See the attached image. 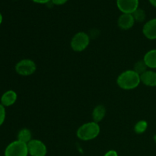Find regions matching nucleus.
Returning a JSON list of instances; mask_svg holds the SVG:
<instances>
[{
	"mask_svg": "<svg viewBox=\"0 0 156 156\" xmlns=\"http://www.w3.org/2000/svg\"><path fill=\"white\" fill-rule=\"evenodd\" d=\"M133 18L135 19V21H137V22H143V21H145V19L146 18V12L143 9H140V8H138L133 13Z\"/></svg>",
	"mask_w": 156,
	"mask_h": 156,
	"instance_id": "17",
	"label": "nucleus"
},
{
	"mask_svg": "<svg viewBox=\"0 0 156 156\" xmlns=\"http://www.w3.org/2000/svg\"><path fill=\"white\" fill-rule=\"evenodd\" d=\"M139 0H117V6L122 13L133 14L139 8Z\"/></svg>",
	"mask_w": 156,
	"mask_h": 156,
	"instance_id": "7",
	"label": "nucleus"
},
{
	"mask_svg": "<svg viewBox=\"0 0 156 156\" xmlns=\"http://www.w3.org/2000/svg\"><path fill=\"white\" fill-rule=\"evenodd\" d=\"M117 85L121 89L133 90L140 85L141 83L140 76L133 69L126 70L119 75L117 79Z\"/></svg>",
	"mask_w": 156,
	"mask_h": 156,
	"instance_id": "1",
	"label": "nucleus"
},
{
	"mask_svg": "<svg viewBox=\"0 0 156 156\" xmlns=\"http://www.w3.org/2000/svg\"><path fill=\"white\" fill-rule=\"evenodd\" d=\"M32 2L37 4H47V3L51 2V0H31Z\"/></svg>",
	"mask_w": 156,
	"mask_h": 156,
	"instance_id": "21",
	"label": "nucleus"
},
{
	"mask_svg": "<svg viewBox=\"0 0 156 156\" xmlns=\"http://www.w3.org/2000/svg\"><path fill=\"white\" fill-rule=\"evenodd\" d=\"M2 19H3V18H2V14L0 13V25H1L2 22Z\"/></svg>",
	"mask_w": 156,
	"mask_h": 156,
	"instance_id": "23",
	"label": "nucleus"
},
{
	"mask_svg": "<svg viewBox=\"0 0 156 156\" xmlns=\"http://www.w3.org/2000/svg\"><path fill=\"white\" fill-rule=\"evenodd\" d=\"M141 82L149 87H156V72L147 70L140 76Z\"/></svg>",
	"mask_w": 156,
	"mask_h": 156,
	"instance_id": "11",
	"label": "nucleus"
},
{
	"mask_svg": "<svg viewBox=\"0 0 156 156\" xmlns=\"http://www.w3.org/2000/svg\"><path fill=\"white\" fill-rule=\"evenodd\" d=\"M5 156H28L27 144L19 140L12 142L5 149Z\"/></svg>",
	"mask_w": 156,
	"mask_h": 156,
	"instance_id": "3",
	"label": "nucleus"
},
{
	"mask_svg": "<svg viewBox=\"0 0 156 156\" xmlns=\"http://www.w3.org/2000/svg\"><path fill=\"white\" fill-rule=\"evenodd\" d=\"M68 0H51V2L56 5H62L66 4Z\"/></svg>",
	"mask_w": 156,
	"mask_h": 156,
	"instance_id": "19",
	"label": "nucleus"
},
{
	"mask_svg": "<svg viewBox=\"0 0 156 156\" xmlns=\"http://www.w3.org/2000/svg\"><path fill=\"white\" fill-rule=\"evenodd\" d=\"M149 2L153 7L156 8V0H149Z\"/></svg>",
	"mask_w": 156,
	"mask_h": 156,
	"instance_id": "22",
	"label": "nucleus"
},
{
	"mask_svg": "<svg viewBox=\"0 0 156 156\" xmlns=\"http://www.w3.org/2000/svg\"><path fill=\"white\" fill-rule=\"evenodd\" d=\"M17 137H18V140L27 144L32 140L31 132H30V129H27V128H24V129H21L18 132Z\"/></svg>",
	"mask_w": 156,
	"mask_h": 156,
	"instance_id": "14",
	"label": "nucleus"
},
{
	"mask_svg": "<svg viewBox=\"0 0 156 156\" xmlns=\"http://www.w3.org/2000/svg\"><path fill=\"white\" fill-rule=\"evenodd\" d=\"M106 115V108L104 105H98L94 108L92 111V119L93 121L98 123L105 118Z\"/></svg>",
	"mask_w": 156,
	"mask_h": 156,
	"instance_id": "13",
	"label": "nucleus"
},
{
	"mask_svg": "<svg viewBox=\"0 0 156 156\" xmlns=\"http://www.w3.org/2000/svg\"><path fill=\"white\" fill-rule=\"evenodd\" d=\"M101 132L100 126L94 121L88 122L79 127L76 136L82 141H90L98 136Z\"/></svg>",
	"mask_w": 156,
	"mask_h": 156,
	"instance_id": "2",
	"label": "nucleus"
},
{
	"mask_svg": "<svg viewBox=\"0 0 156 156\" xmlns=\"http://www.w3.org/2000/svg\"><path fill=\"white\" fill-rule=\"evenodd\" d=\"M17 98H18V94L15 91L8 90L2 94L0 101L2 105L5 108V107H10L13 105L16 102Z\"/></svg>",
	"mask_w": 156,
	"mask_h": 156,
	"instance_id": "10",
	"label": "nucleus"
},
{
	"mask_svg": "<svg viewBox=\"0 0 156 156\" xmlns=\"http://www.w3.org/2000/svg\"><path fill=\"white\" fill-rule=\"evenodd\" d=\"M143 34L149 40H156V18L146 21L143 25Z\"/></svg>",
	"mask_w": 156,
	"mask_h": 156,
	"instance_id": "9",
	"label": "nucleus"
},
{
	"mask_svg": "<svg viewBox=\"0 0 156 156\" xmlns=\"http://www.w3.org/2000/svg\"><path fill=\"white\" fill-rule=\"evenodd\" d=\"M6 111L5 108L0 103V126L4 123L5 120Z\"/></svg>",
	"mask_w": 156,
	"mask_h": 156,
	"instance_id": "18",
	"label": "nucleus"
},
{
	"mask_svg": "<svg viewBox=\"0 0 156 156\" xmlns=\"http://www.w3.org/2000/svg\"><path fill=\"white\" fill-rule=\"evenodd\" d=\"M104 156H118V154H117V151L111 149V150L108 151Z\"/></svg>",
	"mask_w": 156,
	"mask_h": 156,
	"instance_id": "20",
	"label": "nucleus"
},
{
	"mask_svg": "<svg viewBox=\"0 0 156 156\" xmlns=\"http://www.w3.org/2000/svg\"><path fill=\"white\" fill-rule=\"evenodd\" d=\"M147 69L148 67L146 65V63H145L144 60H143V59H141V60H139L136 62L135 65H134L133 70L136 73H138L140 76H141L143 73H144L145 72L147 71Z\"/></svg>",
	"mask_w": 156,
	"mask_h": 156,
	"instance_id": "15",
	"label": "nucleus"
},
{
	"mask_svg": "<svg viewBox=\"0 0 156 156\" xmlns=\"http://www.w3.org/2000/svg\"><path fill=\"white\" fill-rule=\"evenodd\" d=\"M148 128V123L146 120H140L137 122L134 126V131L137 134H142L146 131Z\"/></svg>",
	"mask_w": 156,
	"mask_h": 156,
	"instance_id": "16",
	"label": "nucleus"
},
{
	"mask_svg": "<svg viewBox=\"0 0 156 156\" xmlns=\"http://www.w3.org/2000/svg\"><path fill=\"white\" fill-rule=\"evenodd\" d=\"M15 72L22 76H29L36 72L37 65L35 62L30 59H23L15 65Z\"/></svg>",
	"mask_w": 156,
	"mask_h": 156,
	"instance_id": "5",
	"label": "nucleus"
},
{
	"mask_svg": "<svg viewBox=\"0 0 156 156\" xmlns=\"http://www.w3.org/2000/svg\"><path fill=\"white\" fill-rule=\"evenodd\" d=\"M27 149L30 156H46L47 154V146L40 140L32 139L27 143Z\"/></svg>",
	"mask_w": 156,
	"mask_h": 156,
	"instance_id": "6",
	"label": "nucleus"
},
{
	"mask_svg": "<svg viewBox=\"0 0 156 156\" xmlns=\"http://www.w3.org/2000/svg\"><path fill=\"white\" fill-rule=\"evenodd\" d=\"M0 156H1V155H0Z\"/></svg>",
	"mask_w": 156,
	"mask_h": 156,
	"instance_id": "24",
	"label": "nucleus"
},
{
	"mask_svg": "<svg viewBox=\"0 0 156 156\" xmlns=\"http://www.w3.org/2000/svg\"><path fill=\"white\" fill-rule=\"evenodd\" d=\"M90 44V37L88 34L83 31L78 32L73 37L70 46L73 50L76 52L84 51Z\"/></svg>",
	"mask_w": 156,
	"mask_h": 156,
	"instance_id": "4",
	"label": "nucleus"
},
{
	"mask_svg": "<svg viewBox=\"0 0 156 156\" xmlns=\"http://www.w3.org/2000/svg\"><path fill=\"white\" fill-rule=\"evenodd\" d=\"M143 59L148 68L152 69H156V49L148 51L145 54Z\"/></svg>",
	"mask_w": 156,
	"mask_h": 156,
	"instance_id": "12",
	"label": "nucleus"
},
{
	"mask_svg": "<svg viewBox=\"0 0 156 156\" xmlns=\"http://www.w3.org/2000/svg\"><path fill=\"white\" fill-rule=\"evenodd\" d=\"M136 21L133 14L122 13L117 20V25L121 30H129L133 27Z\"/></svg>",
	"mask_w": 156,
	"mask_h": 156,
	"instance_id": "8",
	"label": "nucleus"
}]
</instances>
